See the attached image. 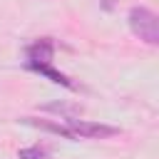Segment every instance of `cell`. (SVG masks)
I'll return each mask as SVG.
<instances>
[{"label": "cell", "mask_w": 159, "mask_h": 159, "mask_svg": "<svg viewBox=\"0 0 159 159\" xmlns=\"http://www.w3.org/2000/svg\"><path fill=\"white\" fill-rule=\"evenodd\" d=\"M47 157H50V149L45 147H27L17 152V159H47Z\"/></svg>", "instance_id": "cell-6"}, {"label": "cell", "mask_w": 159, "mask_h": 159, "mask_svg": "<svg viewBox=\"0 0 159 159\" xmlns=\"http://www.w3.org/2000/svg\"><path fill=\"white\" fill-rule=\"evenodd\" d=\"M127 22H129V30L139 40H144L147 45H159V17L149 7L134 5L127 15Z\"/></svg>", "instance_id": "cell-1"}, {"label": "cell", "mask_w": 159, "mask_h": 159, "mask_svg": "<svg viewBox=\"0 0 159 159\" xmlns=\"http://www.w3.org/2000/svg\"><path fill=\"white\" fill-rule=\"evenodd\" d=\"M45 109H50V112H62V114H75V112H80V107H70V104H62V102H57V104H45Z\"/></svg>", "instance_id": "cell-7"}, {"label": "cell", "mask_w": 159, "mask_h": 159, "mask_svg": "<svg viewBox=\"0 0 159 159\" xmlns=\"http://www.w3.org/2000/svg\"><path fill=\"white\" fill-rule=\"evenodd\" d=\"M67 129L75 137H84V139H109L117 137L119 129L109 127V124H99V122H87V119H67Z\"/></svg>", "instance_id": "cell-2"}, {"label": "cell", "mask_w": 159, "mask_h": 159, "mask_svg": "<svg viewBox=\"0 0 159 159\" xmlns=\"http://www.w3.org/2000/svg\"><path fill=\"white\" fill-rule=\"evenodd\" d=\"M20 122H25V124H30V127H37V129H45V132H52V134H60V137H65V139H77L67 127H62V124H57V122L35 119V117H22Z\"/></svg>", "instance_id": "cell-4"}, {"label": "cell", "mask_w": 159, "mask_h": 159, "mask_svg": "<svg viewBox=\"0 0 159 159\" xmlns=\"http://www.w3.org/2000/svg\"><path fill=\"white\" fill-rule=\"evenodd\" d=\"M27 65H50L55 55V42L50 37H42L32 45H27Z\"/></svg>", "instance_id": "cell-3"}, {"label": "cell", "mask_w": 159, "mask_h": 159, "mask_svg": "<svg viewBox=\"0 0 159 159\" xmlns=\"http://www.w3.org/2000/svg\"><path fill=\"white\" fill-rule=\"evenodd\" d=\"M30 70H35V72H40V75H45L47 80H52V82H57V84H62V87H67V89H75V84L62 75V72H57V70H52L50 65H27Z\"/></svg>", "instance_id": "cell-5"}]
</instances>
